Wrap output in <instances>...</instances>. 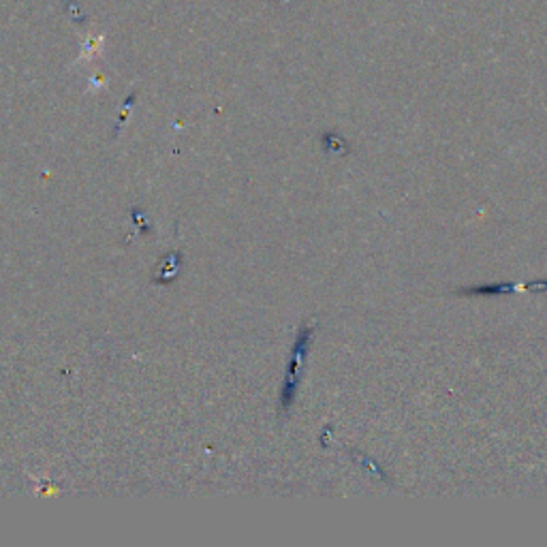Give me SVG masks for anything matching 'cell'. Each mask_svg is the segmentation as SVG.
I'll return each mask as SVG.
<instances>
[{
	"instance_id": "6da1fadb",
	"label": "cell",
	"mask_w": 547,
	"mask_h": 547,
	"mask_svg": "<svg viewBox=\"0 0 547 547\" xmlns=\"http://www.w3.org/2000/svg\"><path fill=\"white\" fill-rule=\"evenodd\" d=\"M310 340H313V327L304 325L297 331V338H295V344H293V351H291V362H289V368H287V376H284V383H282V389H280V409L282 411H287L293 404V400H295V393H297V387H299V378H302V368H304V362H306L308 349H310Z\"/></svg>"
},
{
	"instance_id": "7a4b0ae2",
	"label": "cell",
	"mask_w": 547,
	"mask_h": 547,
	"mask_svg": "<svg viewBox=\"0 0 547 547\" xmlns=\"http://www.w3.org/2000/svg\"><path fill=\"white\" fill-rule=\"evenodd\" d=\"M519 287L513 282H496V284H479V287H466L460 289V295H479V297H492V295H511Z\"/></svg>"
},
{
	"instance_id": "3957f363",
	"label": "cell",
	"mask_w": 547,
	"mask_h": 547,
	"mask_svg": "<svg viewBox=\"0 0 547 547\" xmlns=\"http://www.w3.org/2000/svg\"><path fill=\"white\" fill-rule=\"evenodd\" d=\"M323 141H325V148H327L329 152H346V150H349L344 141H342L340 137H336V135H325Z\"/></svg>"
},
{
	"instance_id": "277c9868",
	"label": "cell",
	"mask_w": 547,
	"mask_h": 547,
	"mask_svg": "<svg viewBox=\"0 0 547 547\" xmlns=\"http://www.w3.org/2000/svg\"><path fill=\"white\" fill-rule=\"evenodd\" d=\"M519 289H524V291H532V293H543V291H547V280H535V282H526V284H521Z\"/></svg>"
}]
</instances>
